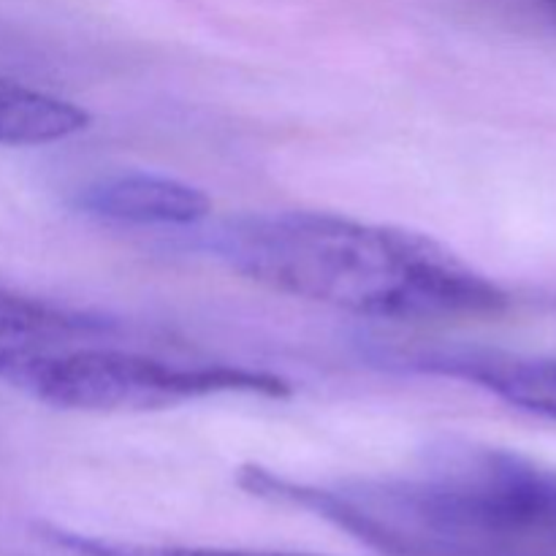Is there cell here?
I'll use <instances>...</instances> for the list:
<instances>
[{
	"label": "cell",
	"instance_id": "1",
	"mask_svg": "<svg viewBox=\"0 0 556 556\" xmlns=\"http://www.w3.org/2000/svg\"><path fill=\"white\" fill-rule=\"evenodd\" d=\"M239 486L380 556H556V470L514 451L445 443L400 476L331 483L244 465Z\"/></svg>",
	"mask_w": 556,
	"mask_h": 556
},
{
	"label": "cell",
	"instance_id": "2",
	"mask_svg": "<svg viewBox=\"0 0 556 556\" xmlns=\"http://www.w3.org/2000/svg\"><path fill=\"white\" fill-rule=\"evenodd\" d=\"M206 248L258 286L367 318H481L508 307L497 282L432 237L331 212L228 217Z\"/></svg>",
	"mask_w": 556,
	"mask_h": 556
},
{
	"label": "cell",
	"instance_id": "3",
	"mask_svg": "<svg viewBox=\"0 0 556 556\" xmlns=\"http://www.w3.org/2000/svg\"><path fill=\"white\" fill-rule=\"evenodd\" d=\"M125 340L130 334L43 353L11 386L52 407L87 413L161 410L217 394H291L286 380L264 369L172 362Z\"/></svg>",
	"mask_w": 556,
	"mask_h": 556
},
{
	"label": "cell",
	"instance_id": "4",
	"mask_svg": "<svg viewBox=\"0 0 556 556\" xmlns=\"http://www.w3.org/2000/svg\"><path fill=\"white\" fill-rule=\"evenodd\" d=\"M76 210L130 226H199L212 212L210 195L177 177L125 172L85 185L74 199Z\"/></svg>",
	"mask_w": 556,
	"mask_h": 556
},
{
	"label": "cell",
	"instance_id": "5",
	"mask_svg": "<svg viewBox=\"0 0 556 556\" xmlns=\"http://www.w3.org/2000/svg\"><path fill=\"white\" fill-rule=\"evenodd\" d=\"M410 367L467 380L519 410L556 421V358L440 348L410 356Z\"/></svg>",
	"mask_w": 556,
	"mask_h": 556
},
{
	"label": "cell",
	"instance_id": "6",
	"mask_svg": "<svg viewBox=\"0 0 556 556\" xmlns=\"http://www.w3.org/2000/svg\"><path fill=\"white\" fill-rule=\"evenodd\" d=\"M54 548L68 556H313L288 552H244V548H193V546H144V543L109 541V538L79 535L52 527L43 532Z\"/></svg>",
	"mask_w": 556,
	"mask_h": 556
},
{
	"label": "cell",
	"instance_id": "7",
	"mask_svg": "<svg viewBox=\"0 0 556 556\" xmlns=\"http://www.w3.org/2000/svg\"><path fill=\"white\" fill-rule=\"evenodd\" d=\"M530 3L535 5L552 25H556V0H530Z\"/></svg>",
	"mask_w": 556,
	"mask_h": 556
}]
</instances>
